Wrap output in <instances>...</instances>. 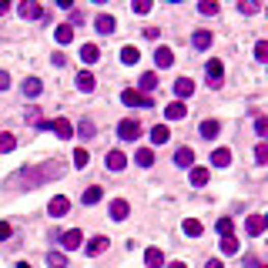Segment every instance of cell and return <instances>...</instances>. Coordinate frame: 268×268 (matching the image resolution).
Here are the masks:
<instances>
[{
  "mask_svg": "<svg viewBox=\"0 0 268 268\" xmlns=\"http://www.w3.org/2000/svg\"><path fill=\"white\" fill-rule=\"evenodd\" d=\"M87 161H91V155L84 147H77V151H74V164H77V168H87Z\"/></svg>",
  "mask_w": 268,
  "mask_h": 268,
  "instance_id": "38",
  "label": "cell"
},
{
  "mask_svg": "<svg viewBox=\"0 0 268 268\" xmlns=\"http://www.w3.org/2000/svg\"><path fill=\"white\" fill-rule=\"evenodd\" d=\"M94 31H98V34H114V31H117V20H114L111 14H98V17H94Z\"/></svg>",
  "mask_w": 268,
  "mask_h": 268,
  "instance_id": "7",
  "label": "cell"
},
{
  "mask_svg": "<svg viewBox=\"0 0 268 268\" xmlns=\"http://www.w3.org/2000/svg\"><path fill=\"white\" fill-rule=\"evenodd\" d=\"M144 265L147 268H164V252L161 248H147L144 252Z\"/></svg>",
  "mask_w": 268,
  "mask_h": 268,
  "instance_id": "20",
  "label": "cell"
},
{
  "mask_svg": "<svg viewBox=\"0 0 268 268\" xmlns=\"http://www.w3.org/2000/svg\"><path fill=\"white\" fill-rule=\"evenodd\" d=\"M191 185H195V188L208 185V168H191Z\"/></svg>",
  "mask_w": 268,
  "mask_h": 268,
  "instance_id": "32",
  "label": "cell"
},
{
  "mask_svg": "<svg viewBox=\"0 0 268 268\" xmlns=\"http://www.w3.org/2000/svg\"><path fill=\"white\" fill-rule=\"evenodd\" d=\"M168 268H188V265H185V261H171Z\"/></svg>",
  "mask_w": 268,
  "mask_h": 268,
  "instance_id": "49",
  "label": "cell"
},
{
  "mask_svg": "<svg viewBox=\"0 0 268 268\" xmlns=\"http://www.w3.org/2000/svg\"><path fill=\"white\" fill-rule=\"evenodd\" d=\"M7 87H10V74L0 71V91H7Z\"/></svg>",
  "mask_w": 268,
  "mask_h": 268,
  "instance_id": "47",
  "label": "cell"
},
{
  "mask_svg": "<svg viewBox=\"0 0 268 268\" xmlns=\"http://www.w3.org/2000/svg\"><path fill=\"white\" fill-rule=\"evenodd\" d=\"M54 37H57V44H71V41H74V27H71V24H61V27L54 31Z\"/></svg>",
  "mask_w": 268,
  "mask_h": 268,
  "instance_id": "28",
  "label": "cell"
},
{
  "mask_svg": "<svg viewBox=\"0 0 268 268\" xmlns=\"http://www.w3.org/2000/svg\"><path fill=\"white\" fill-rule=\"evenodd\" d=\"M255 61H268V41L255 44Z\"/></svg>",
  "mask_w": 268,
  "mask_h": 268,
  "instance_id": "41",
  "label": "cell"
},
{
  "mask_svg": "<svg viewBox=\"0 0 268 268\" xmlns=\"http://www.w3.org/2000/svg\"><path fill=\"white\" fill-rule=\"evenodd\" d=\"M121 101H124L128 107H155V101L144 98V94H138L134 87H124V91H121Z\"/></svg>",
  "mask_w": 268,
  "mask_h": 268,
  "instance_id": "3",
  "label": "cell"
},
{
  "mask_svg": "<svg viewBox=\"0 0 268 268\" xmlns=\"http://www.w3.org/2000/svg\"><path fill=\"white\" fill-rule=\"evenodd\" d=\"M204 71H208V77H212V87H221V77H225V64H221L218 57H212V61H208V64H204Z\"/></svg>",
  "mask_w": 268,
  "mask_h": 268,
  "instance_id": "5",
  "label": "cell"
},
{
  "mask_svg": "<svg viewBox=\"0 0 268 268\" xmlns=\"http://www.w3.org/2000/svg\"><path fill=\"white\" fill-rule=\"evenodd\" d=\"M134 161H138L141 168H151V164H155V151H151V147H141L138 155H134Z\"/></svg>",
  "mask_w": 268,
  "mask_h": 268,
  "instance_id": "29",
  "label": "cell"
},
{
  "mask_svg": "<svg viewBox=\"0 0 268 268\" xmlns=\"http://www.w3.org/2000/svg\"><path fill=\"white\" fill-rule=\"evenodd\" d=\"M101 198H104V191H101V188L94 185V188H87V191H84V198H81V201H84V204H98Z\"/></svg>",
  "mask_w": 268,
  "mask_h": 268,
  "instance_id": "34",
  "label": "cell"
},
{
  "mask_svg": "<svg viewBox=\"0 0 268 268\" xmlns=\"http://www.w3.org/2000/svg\"><path fill=\"white\" fill-rule=\"evenodd\" d=\"M255 158H258V164H268V144H265V141H258V147H255Z\"/></svg>",
  "mask_w": 268,
  "mask_h": 268,
  "instance_id": "42",
  "label": "cell"
},
{
  "mask_svg": "<svg viewBox=\"0 0 268 268\" xmlns=\"http://www.w3.org/2000/svg\"><path fill=\"white\" fill-rule=\"evenodd\" d=\"M212 164H215V168H228V164H231V151H228V147L212 151Z\"/></svg>",
  "mask_w": 268,
  "mask_h": 268,
  "instance_id": "23",
  "label": "cell"
},
{
  "mask_svg": "<svg viewBox=\"0 0 268 268\" xmlns=\"http://www.w3.org/2000/svg\"><path fill=\"white\" fill-rule=\"evenodd\" d=\"M7 14V0H0V17Z\"/></svg>",
  "mask_w": 268,
  "mask_h": 268,
  "instance_id": "50",
  "label": "cell"
},
{
  "mask_svg": "<svg viewBox=\"0 0 268 268\" xmlns=\"http://www.w3.org/2000/svg\"><path fill=\"white\" fill-rule=\"evenodd\" d=\"M20 17H24V20H37V17H44V10H41V4H34V0H24V4H20Z\"/></svg>",
  "mask_w": 268,
  "mask_h": 268,
  "instance_id": "12",
  "label": "cell"
},
{
  "mask_svg": "<svg viewBox=\"0 0 268 268\" xmlns=\"http://www.w3.org/2000/svg\"><path fill=\"white\" fill-rule=\"evenodd\" d=\"M185 114H188L185 101H171V104L164 107V117H168V121H181V117H185Z\"/></svg>",
  "mask_w": 268,
  "mask_h": 268,
  "instance_id": "14",
  "label": "cell"
},
{
  "mask_svg": "<svg viewBox=\"0 0 268 268\" xmlns=\"http://www.w3.org/2000/svg\"><path fill=\"white\" fill-rule=\"evenodd\" d=\"M221 252H225V255H238V252H242V245H238V238H235V235L221 238Z\"/></svg>",
  "mask_w": 268,
  "mask_h": 268,
  "instance_id": "30",
  "label": "cell"
},
{
  "mask_svg": "<svg viewBox=\"0 0 268 268\" xmlns=\"http://www.w3.org/2000/svg\"><path fill=\"white\" fill-rule=\"evenodd\" d=\"M14 147H17V138L7 134V131H0V155H7V151H14Z\"/></svg>",
  "mask_w": 268,
  "mask_h": 268,
  "instance_id": "33",
  "label": "cell"
},
{
  "mask_svg": "<svg viewBox=\"0 0 268 268\" xmlns=\"http://www.w3.org/2000/svg\"><path fill=\"white\" fill-rule=\"evenodd\" d=\"M155 87H158V74H155V71H147V74H141V81H138V87H134V91L147 98V91H155Z\"/></svg>",
  "mask_w": 268,
  "mask_h": 268,
  "instance_id": "13",
  "label": "cell"
},
{
  "mask_svg": "<svg viewBox=\"0 0 268 268\" xmlns=\"http://www.w3.org/2000/svg\"><path fill=\"white\" fill-rule=\"evenodd\" d=\"M171 141V128L168 124H155L151 128V144H168Z\"/></svg>",
  "mask_w": 268,
  "mask_h": 268,
  "instance_id": "16",
  "label": "cell"
},
{
  "mask_svg": "<svg viewBox=\"0 0 268 268\" xmlns=\"http://www.w3.org/2000/svg\"><path fill=\"white\" fill-rule=\"evenodd\" d=\"M208 268H225V261H215L212 258V261H208Z\"/></svg>",
  "mask_w": 268,
  "mask_h": 268,
  "instance_id": "48",
  "label": "cell"
},
{
  "mask_svg": "<svg viewBox=\"0 0 268 268\" xmlns=\"http://www.w3.org/2000/svg\"><path fill=\"white\" fill-rule=\"evenodd\" d=\"M131 215V204L124 201V198H117V201H111V218L114 221H124Z\"/></svg>",
  "mask_w": 268,
  "mask_h": 268,
  "instance_id": "18",
  "label": "cell"
},
{
  "mask_svg": "<svg viewBox=\"0 0 268 268\" xmlns=\"http://www.w3.org/2000/svg\"><path fill=\"white\" fill-rule=\"evenodd\" d=\"M215 228H218L221 238H228V235H231V218H218V225H215Z\"/></svg>",
  "mask_w": 268,
  "mask_h": 268,
  "instance_id": "40",
  "label": "cell"
},
{
  "mask_svg": "<svg viewBox=\"0 0 268 268\" xmlns=\"http://www.w3.org/2000/svg\"><path fill=\"white\" fill-rule=\"evenodd\" d=\"M258 7H261V4H255V0H245V4H238V10H242V14H258Z\"/></svg>",
  "mask_w": 268,
  "mask_h": 268,
  "instance_id": "43",
  "label": "cell"
},
{
  "mask_svg": "<svg viewBox=\"0 0 268 268\" xmlns=\"http://www.w3.org/2000/svg\"><path fill=\"white\" fill-rule=\"evenodd\" d=\"M77 87H81L84 94H91V91H94V74H91V71H81V74H77Z\"/></svg>",
  "mask_w": 268,
  "mask_h": 268,
  "instance_id": "27",
  "label": "cell"
},
{
  "mask_svg": "<svg viewBox=\"0 0 268 268\" xmlns=\"http://www.w3.org/2000/svg\"><path fill=\"white\" fill-rule=\"evenodd\" d=\"M44 128H47V131H54V134H57V138H61V141L74 138V124L67 121V117H57V121H47V124H44Z\"/></svg>",
  "mask_w": 268,
  "mask_h": 268,
  "instance_id": "4",
  "label": "cell"
},
{
  "mask_svg": "<svg viewBox=\"0 0 268 268\" xmlns=\"http://www.w3.org/2000/svg\"><path fill=\"white\" fill-rule=\"evenodd\" d=\"M81 242H84L81 228H71V231H64V235H61V245H64V252H77V248H81Z\"/></svg>",
  "mask_w": 268,
  "mask_h": 268,
  "instance_id": "6",
  "label": "cell"
},
{
  "mask_svg": "<svg viewBox=\"0 0 268 268\" xmlns=\"http://www.w3.org/2000/svg\"><path fill=\"white\" fill-rule=\"evenodd\" d=\"M4 238H10V225L7 221H0V242H4Z\"/></svg>",
  "mask_w": 268,
  "mask_h": 268,
  "instance_id": "46",
  "label": "cell"
},
{
  "mask_svg": "<svg viewBox=\"0 0 268 268\" xmlns=\"http://www.w3.org/2000/svg\"><path fill=\"white\" fill-rule=\"evenodd\" d=\"M64 174V168L57 161H44V164H37V168H24L20 171V181H24L27 188H41L44 181H54V178H61Z\"/></svg>",
  "mask_w": 268,
  "mask_h": 268,
  "instance_id": "1",
  "label": "cell"
},
{
  "mask_svg": "<svg viewBox=\"0 0 268 268\" xmlns=\"http://www.w3.org/2000/svg\"><path fill=\"white\" fill-rule=\"evenodd\" d=\"M198 134H201L204 141H215L221 134V124L218 121H201V128H198Z\"/></svg>",
  "mask_w": 268,
  "mask_h": 268,
  "instance_id": "17",
  "label": "cell"
},
{
  "mask_svg": "<svg viewBox=\"0 0 268 268\" xmlns=\"http://www.w3.org/2000/svg\"><path fill=\"white\" fill-rule=\"evenodd\" d=\"M198 10H201L204 17H215L221 7H218V0H201V4H198Z\"/></svg>",
  "mask_w": 268,
  "mask_h": 268,
  "instance_id": "36",
  "label": "cell"
},
{
  "mask_svg": "<svg viewBox=\"0 0 268 268\" xmlns=\"http://www.w3.org/2000/svg\"><path fill=\"white\" fill-rule=\"evenodd\" d=\"M174 94H178V101L191 98V94H195V81H191V77H178V81H174Z\"/></svg>",
  "mask_w": 268,
  "mask_h": 268,
  "instance_id": "11",
  "label": "cell"
},
{
  "mask_svg": "<svg viewBox=\"0 0 268 268\" xmlns=\"http://www.w3.org/2000/svg\"><path fill=\"white\" fill-rule=\"evenodd\" d=\"M138 61H141V50L138 47H134V44H128V47H121V64H138Z\"/></svg>",
  "mask_w": 268,
  "mask_h": 268,
  "instance_id": "22",
  "label": "cell"
},
{
  "mask_svg": "<svg viewBox=\"0 0 268 268\" xmlns=\"http://www.w3.org/2000/svg\"><path fill=\"white\" fill-rule=\"evenodd\" d=\"M181 228H185L188 238H198V235H201V221H198V218H185V225H181Z\"/></svg>",
  "mask_w": 268,
  "mask_h": 268,
  "instance_id": "31",
  "label": "cell"
},
{
  "mask_svg": "<svg viewBox=\"0 0 268 268\" xmlns=\"http://www.w3.org/2000/svg\"><path fill=\"white\" fill-rule=\"evenodd\" d=\"M117 138L121 141H138L141 138V124L134 121V117H124V121L117 124Z\"/></svg>",
  "mask_w": 268,
  "mask_h": 268,
  "instance_id": "2",
  "label": "cell"
},
{
  "mask_svg": "<svg viewBox=\"0 0 268 268\" xmlns=\"http://www.w3.org/2000/svg\"><path fill=\"white\" fill-rule=\"evenodd\" d=\"M47 265L50 268H67V255L64 252H50L47 255Z\"/></svg>",
  "mask_w": 268,
  "mask_h": 268,
  "instance_id": "35",
  "label": "cell"
},
{
  "mask_svg": "<svg viewBox=\"0 0 268 268\" xmlns=\"http://www.w3.org/2000/svg\"><path fill=\"white\" fill-rule=\"evenodd\" d=\"M77 131H81V138H94V121H91V117H84Z\"/></svg>",
  "mask_w": 268,
  "mask_h": 268,
  "instance_id": "39",
  "label": "cell"
},
{
  "mask_svg": "<svg viewBox=\"0 0 268 268\" xmlns=\"http://www.w3.org/2000/svg\"><path fill=\"white\" fill-rule=\"evenodd\" d=\"M27 124H34V128H44L41 111H37V107H27Z\"/></svg>",
  "mask_w": 268,
  "mask_h": 268,
  "instance_id": "37",
  "label": "cell"
},
{
  "mask_svg": "<svg viewBox=\"0 0 268 268\" xmlns=\"http://www.w3.org/2000/svg\"><path fill=\"white\" fill-rule=\"evenodd\" d=\"M104 248H107V238H104V235H94V238L87 242V255H91V258H98Z\"/></svg>",
  "mask_w": 268,
  "mask_h": 268,
  "instance_id": "21",
  "label": "cell"
},
{
  "mask_svg": "<svg viewBox=\"0 0 268 268\" xmlns=\"http://www.w3.org/2000/svg\"><path fill=\"white\" fill-rule=\"evenodd\" d=\"M174 164H178V168H191V164H195V151H191V147H178V151H174Z\"/></svg>",
  "mask_w": 268,
  "mask_h": 268,
  "instance_id": "15",
  "label": "cell"
},
{
  "mask_svg": "<svg viewBox=\"0 0 268 268\" xmlns=\"http://www.w3.org/2000/svg\"><path fill=\"white\" fill-rule=\"evenodd\" d=\"M104 164H107L111 171H124V164H128V158H124V151H107Z\"/></svg>",
  "mask_w": 268,
  "mask_h": 268,
  "instance_id": "19",
  "label": "cell"
},
{
  "mask_svg": "<svg viewBox=\"0 0 268 268\" xmlns=\"http://www.w3.org/2000/svg\"><path fill=\"white\" fill-rule=\"evenodd\" d=\"M134 14H151V4H147V0H138V4H134Z\"/></svg>",
  "mask_w": 268,
  "mask_h": 268,
  "instance_id": "45",
  "label": "cell"
},
{
  "mask_svg": "<svg viewBox=\"0 0 268 268\" xmlns=\"http://www.w3.org/2000/svg\"><path fill=\"white\" fill-rule=\"evenodd\" d=\"M171 64H174V50H171V47H158L155 50V67H158V71H168Z\"/></svg>",
  "mask_w": 268,
  "mask_h": 268,
  "instance_id": "8",
  "label": "cell"
},
{
  "mask_svg": "<svg viewBox=\"0 0 268 268\" xmlns=\"http://www.w3.org/2000/svg\"><path fill=\"white\" fill-rule=\"evenodd\" d=\"M255 131H258V138L268 134V117H255Z\"/></svg>",
  "mask_w": 268,
  "mask_h": 268,
  "instance_id": "44",
  "label": "cell"
},
{
  "mask_svg": "<svg viewBox=\"0 0 268 268\" xmlns=\"http://www.w3.org/2000/svg\"><path fill=\"white\" fill-rule=\"evenodd\" d=\"M98 57H101L98 44H84V47H81V61H84V64H94Z\"/></svg>",
  "mask_w": 268,
  "mask_h": 268,
  "instance_id": "24",
  "label": "cell"
},
{
  "mask_svg": "<svg viewBox=\"0 0 268 268\" xmlns=\"http://www.w3.org/2000/svg\"><path fill=\"white\" fill-rule=\"evenodd\" d=\"M245 231L252 238H258L261 231H265V215H248V221H245Z\"/></svg>",
  "mask_w": 268,
  "mask_h": 268,
  "instance_id": "10",
  "label": "cell"
},
{
  "mask_svg": "<svg viewBox=\"0 0 268 268\" xmlns=\"http://www.w3.org/2000/svg\"><path fill=\"white\" fill-rule=\"evenodd\" d=\"M17 268H31V265H27V261H20V265H17Z\"/></svg>",
  "mask_w": 268,
  "mask_h": 268,
  "instance_id": "51",
  "label": "cell"
},
{
  "mask_svg": "<svg viewBox=\"0 0 268 268\" xmlns=\"http://www.w3.org/2000/svg\"><path fill=\"white\" fill-rule=\"evenodd\" d=\"M41 91H44V84L37 81V77H27V81H24V98H37Z\"/></svg>",
  "mask_w": 268,
  "mask_h": 268,
  "instance_id": "26",
  "label": "cell"
},
{
  "mask_svg": "<svg viewBox=\"0 0 268 268\" xmlns=\"http://www.w3.org/2000/svg\"><path fill=\"white\" fill-rule=\"evenodd\" d=\"M47 212L54 215V218H64V215L71 212V201H67L64 195H57V198H50V204H47Z\"/></svg>",
  "mask_w": 268,
  "mask_h": 268,
  "instance_id": "9",
  "label": "cell"
},
{
  "mask_svg": "<svg viewBox=\"0 0 268 268\" xmlns=\"http://www.w3.org/2000/svg\"><path fill=\"white\" fill-rule=\"evenodd\" d=\"M191 41H195L198 50H208V47H212V31H195V37H191Z\"/></svg>",
  "mask_w": 268,
  "mask_h": 268,
  "instance_id": "25",
  "label": "cell"
}]
</instances>
